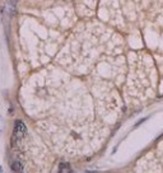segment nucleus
<instances>
[{
    "instance_id": "nucleus-2",
    "label": "nucleus",
    "mask_w": 163,
    "mask_h": 173,
    "mask_svg": "<svg viewBox=\"0 0 163 173\" xmlns=\"http://www.w3.org/2000/svg\"><path fill=\"white\" fill-rule=\"evenodd\" d=\"M12 169L18 172V171H22L23 168H22V164L19 163V162H14V163H12Z\"/></svg>"
},
{
    "instance_id": "nucleus-3",
    "label": "nucleus",
    "mask_w": 163,
    "mask_h": 173,
    "mask_svg": "<svg viewBox=\"0 0 163 173\" xmlns=\"http://www.w3.org/2000/svg\"><path fill=\"white\" fill-rule=\"evenodd\" d=\"M4 130V120H3V117L0 116V132Z\"/></svg>"
},
{
    "instance_id": "nucleus-1",
    "label": "nucleus",
    "mask_w": 163,
    "mask_h": 173,
    "mask_svg": "<svg viewBox=\"0 0 163 173\" xmlns=\"http://www.w3.org/2000/svg\"><path fill=\"white\" fill-rule=\"evenodd\" d=\"M24 132H25V125L22 121H15V124H14V135H17L18 138H22V135Z\"/></svg>"
}]
</instances>
